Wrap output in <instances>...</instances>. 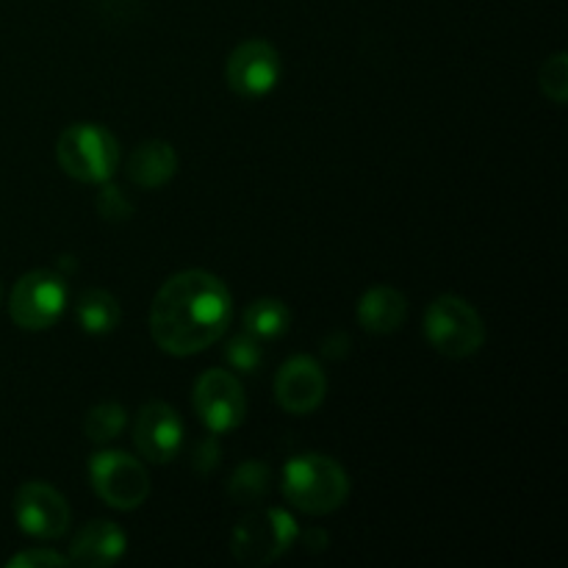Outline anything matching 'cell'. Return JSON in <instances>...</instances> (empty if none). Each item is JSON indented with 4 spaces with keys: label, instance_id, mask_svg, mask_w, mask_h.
Wrapping results in <instances>:
<instances>
[{
    "label": "cell",
    "instance_id": "obj_1",
    "mask_svg": "<svg viewBox=\"0 0 568 568\" xmlns=\"http://www.w3.org/2000/svg\"><path fill=\"white\" fill-rule=\"evenodd\" d=\"M233 300L222 277L205 270L172 275L150 305V336L164 353L186 358L209 349L227 333Z\"/></svg>",
    "mask_w": 568,
    "mask_h": 568
},
{
    "label": "cell",
    "instance_id": "obj_2",
    "mask_svg": "<svg viewBox=\"0 0 568 568\" xmlns=\"http://www.w3.org/2000/svg\"><path fill=\"white\" fill-rule=\"evenodd\" d=\"M283 497L308 516H325L342 508L349 497V477L327 455H294L283 466Z\"/></svg>",
    "mask_w": 568,
    "mask_h": 568
},
{
    "label": "cell",
    "instance_id": "obj_3",
    "mask_svg": "<svg viewBox=\"0 0 568 568\" xmlns=\"http://www.w3.org/2000/svg\"><path fill=\"white\" fill-rule=\"evenodd\" d=\"M55 161L81 183H109L120 166V144L109 128L98 122H75L55 142Z\"/></svg>",
    "mask_w": 568,
    "mask_h": 568
},
{
    "label": "cell",
    "instance_id": "obj_4",
    "mask_svg": "<svg viewBox=\"0 0 568 568\" xmlns=\"http://www.w3.org/2000/svg\"><path fill=\"white\" fill-rule=\"evenodd\" d=\"M300 538V527L292 514L277 508L253 510L236 525L231 538L233 558L242 566H270L286 555Z\"/></svg>",
    "mask_w": 568,
    "mask_h": 568
},
{
    "label": "cell",
    "instance_id": "obj_5",
    "mask_svg": "<svg viewBox=\"0 0 568 568\" xmlns=\"http://www.w3.org/2000/svg\"><path fill=\"white\" fill-rule=\"evenodd\" d=\"M425 336L444 358H469L486 344V325L464 297L444 294L425 314Z\"/></svg>",
    "mask_w": 568,
    "mask_h": 568
},
{
    "label": "cell",
    "instance_id": "obj_6",
    "mask_svg": "<svg viewBox=\"0 0 568 568\" xmlns=\"http://www.w3.org/2000/svg\"><path fill=\"white\" fill-rule=\"evenodd\" d=\"M94 494L116 510H136L150 497V477L142 460L128 453L105 449L89 460Z\"/></svg>",
    "mask_w": 568,
    "mask_h": 568
},
{
    "label": "cell",
    "instance_id": "obj_7",
    "mask_svg": "<svg viewBox=\"0 0 568 568\" xmlns=\"http://www.w3.org/2000/svg\"><path fill=\"white\" fill-rule=\"evenodd\" d=\"M67 305V286L61 275L50 270L26 272L14 283L9 297V314L22 331H48L59 322Z\"/></svg>",
    "mask_w": 568,
    "mask_h": 568
},
{
    "label": "cell",
    "instance_id": "obj_8",
    "mask_svg": "<svg viewBox=\"0 0 568 568\" xmlns=\"http://www.w3.org/2000/svg\"><path fill=\"white\" fill-rule=\"evenodd\" d=\"M192 403L197 419L214 436L236 430L247 414V397L242 392V383L227 369L203 372L194 383Z\"/></svg>",
    "mask_w": 568,
    "mask_h": 568
},
{
    "label": "cell",
    "instance_id": "obj_9",
    "mask_svg": "<svg viewBox=\"0 0 568 568\" xmlns=\"http://www.w3.org/2000/svg\"><path fill=\"white\" fill-rule=\"evenodd\" d=\"M14 519L26 536L53 541L70 527V505L48 483H22L14 494Z\"/></svg>",
    "mask_w": 568,
    "mask_h": 568
},
{
    "label": "cell",
    "instance_id": "obj_10",
    "mask_svg": "<svg viewBox=\"0 0 568 568\" xmlns=\"http://www.w3.org/2000/svg\"><path fill=\"white\" fill-rule=\"evenodd\" d=\"M281 70L277 50L264 39H250L227 55L225 78L239 98H264L281 81Z\"/></svg>",
    "mask_w": 568,
    "mask_h": 568
},
{
    "label": "cell",
    "instance_id": "obj_11",
    "mask_svg": "<svg viewBox=\"0 0 568 568\" xmlns=\"http://www.w3.org/2000/svg\"><path fill=\"white\" fill-rule=\"evenodd\" d=\"M327 394V377L320 361L308 355H294L281 366L275 377V399L283 410L294 416L314 414Z\"/></svg>",
    "mask_w": 568,
    "mask_h": 568
},
{
    "label": "cell",
    "instance_id": "obj_12",
    "mask_svg": "<svg viewBox=\"0 0 568 568\" xmlns=\"http://www.w3.org/2000/svg\"><path fill=\"white\" fill-rule=\"evenodd\" d=\"M133 442L150 464H170L183 447V422L166 403L142 405L133 425Z\"/></svg>",
    "mask_w": 568,
    "mask_h": 568
},
{
    "label": "cell",
    "instance_id": "obj_13",
    "mask_svg": "<svg viewBox=\"0 0 568 568\" xmlns=\"http://www.w3.org/2000/svg\"><path fill=\"white\" fill-rule=\"evenodd\" d=\"M128 549V536L120 525L105 519H94L83 527L70 547V566L83 568H105L120 564Z\"/></svg>",
    "mask_w": 568,
    "mask_h": 568
},
{
    "label": "cell",
    "instance_id": "obj_14",
    "mask_svg": "<svg viewBox=\"0 0 568 568\" xmlns=\"http://www.w3.org/2000/svg\"><path fill=\"white\" fill-rule=\"evenodd\" d=\"M405 316H408V300L392 286L369 288L358 303L361 327L375 333V336L397 333L405 325Z\"/></svg>",
    "mask_w": 568,
    "mask_h": 568
},
{
    "label": "cell",
    "instance_id": "obj_15",
    "mask_svg": "<svg viewBox=\"0 0 568 568\" xmlns=\"http://www.w3.org/2000/svg\"><path fill=\"white\" fill-rule=\"evenodd\" d=\"M178 172V155L170 142L150 139L142 142L128 159V178L139 189H161L170 183Z\"/></svg>",
    "mask_w": 568,
    "mask_h": 568
},
{
    "label": "cell",
    "instance_id": "obj_16",
    "mask_svg": "<svg viewBox=\"0 0 568 568\" xmlns=\"http://www.w3.org/2000/svg\"><path fill=\"white\" fill-rule=\"evenodd\" d=\"M120 303L103 288H87L75 303V320L92 336H109L120 325Z\"/></svg>",
    "mask_w": 568,
    "mask_h": 568
},
{
    "label": "cell",
    "instance_id": "obj_17",
    "mask_svg": "<svg viewBox=\"0 0 568 568\" xmlns=\"http://www.w3.org/2000/svg\"><path fill=\"white\" fill-rule=\"evenodd\" d=\"M242 325L244 333L255 336L261 344L277 342V338L286 336L288 327H292V311H288L286 303H281V300H255V303H250L247 311H244Z\"/></svg>",
    "mask_w": 568,
    "mask_h": 568
},
{
    "label": "cell",
    "instance_id": "obj_18",
    "mask_svg": "<svg viewBox=\"0 0 568 568\" xmlns=\"http://www.w3.org/2000/svg\"><path fill=\"white\" fill-rule=\"evenodd\" d=\"M270 466L258 464V460H247V464L239 466L231 477V486H227V494L236 505H255L266 497L270 491Z\"/></svg>",
    "mask_w": 568,
    "mask_h": 568
},
{
    "label": "cell",
    "instance_id": "obj_19",
    "mask_svg": "<svg viewBox=\"0 0 568 568\" xmlns=\"http://www.w3.org/2000/svg\"><path fill=\"white\" fill-rule=\"evenodd\" d=\"M125 427V408L120 403H100L83 419V433H87L89 442H111L116 438Z\"/></svg>",
    "mask_w": 568,
    "mask_h": 568
},
{
    "label": "cell",
    "instance_id": "obj_20",
    "mask_svg": "<svg viewBox=\"0 0 568 568\" xmlns=\"http://www.w3.org/2000/svg\"><path fill=\"white\" fill-rule=\"evenodd\" d=\"M225 361L231 369H236L239 375H253L261 364H264V344L258 342L250 333H239L227 342L225 347Z\"/></svg>",
    "mask_w": 568,
    "mask_h": 568
},
{
    "label": "cell",
    "instance_id": "obj_21",
    "mask_svg": "<svg viewBox=\"0 0 568 568\" xmlns=\"http://www.w3.org/2000/svg\"><path fill=\"white\" fill-rule=\"evenodd\" d=\"M538 87L547 94L552 103L564 105L568 100V55L555 53L549 55L541 64V72H538Z\"/></svg>",
    "mask_w": 568,
    "mask_h": 568
},
{
    "label": "cell",
    "instance_id": "obj_22",
    "mask_svg": "<svg viewBox=\"0 0 568 568\" xmlns=\"http://www.w3.org/2000/svg\"><path fill=\"white\" fill-rule=\"evenodd\" d=\"M9 568H61L70 566V558L53 552V549H28V552L9 558Z\"/></svg>",
    "mask_w": 568,
    "mask_h": 568
},
{
    "label": "cell",
    "instance_id": "obj_23",
    "mask_svg": "<svg viewBox=\"0 0 568 568\" xmlns=\"http://www.w3.org/2000/svg\"><path fill=\"white\" fill-rule=\"evenodd\" d=\"M98 211L105 220H125L131 214V203L120 194L116 186H105L103 192L98 194Z\"/></svg>",
    "mask_w": 568,
    "mask_h": 568
}]
</instances>
